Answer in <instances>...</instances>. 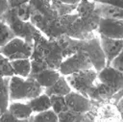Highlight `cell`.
<instances>
[{
    "label": "cell",
    "instance_id": "cell-15",
    "mask_svg": "<svg viewBox=\"0 0 123 122\" xmlns=\"http://www.w3.org/2000/svg\"><path fill=\"white\" fill-rule=\"evenodd\" d=\"M71 91V86L68 85L65 76L61 75V77L49 87L43 89V92L46 93L48 96L51 95H63L65 96L67 93Z\"/></svg>",
    "mask_w": 123,
    "mask_h": 122
},
{
    "label": "cell",
    "instance_id": "cell-1",
    "mask_svg": "<svg viewBox=\"0 0 123 122\" xmlns=\"http://www.w3.org/2000/svg\"><path fill=\"white\" fill-rule=\"evenodd\" d=\"M43 87L35 78L12 75L10 79V102L28 101L43 92Z\"/></svg>",
    "mask_w": 123,
    "mask_h": 122
},
{
    "label": "cell",
    "instance_id": "cell-5",
    "mask_svg": "<svg viewBox=\"0 0 123 122\" xmlns=\"http://www.w3.org/2000/svg\"><path fill=\"white\" fill-rule=\"evenodd\" d=\"M34 50V43L25 41L23 38L15 37L4 46L0 47V53L10 61L19 59H29Z\"/></svg>",
    "mask_w": 123,
    "mask_h": 122
},
{
    "label": "cell",
    "instance_id": "cell-34",
    "mask_svg": "<svg viewBox=\"0 0 123 122\" xmlns=\"http://www.w3.org/2000/svg\"><path fill=\"white\" fill-rule=\"evenodd\" d=\"M62 3H65V4H70V5H77L81 0H59Z\"/></svg>",
    "mask_w": 123,
    "mask_h": 122
},
{
    "label": "cell",
    "instance_id": "cell-6",
    "mask_svg": "<svg viewBox=\"0 0 123 122\" xmlns=\"http://www.w3.org/2000/svg\"><path fill=\"white\" fill-rule=\"evenodd\" d=\"M90 68H93V65L88 56L83 51H76L62 61L58 70L62 75L66 76L80 70Z\"/></svg>",
    "mask_w": 123,
    "mask_h": 122
},
{
    "label": "cell",
    "instance_id": "cell-11",
    "mask_svg": "<svg viewBox=\"0 0 123 122\" xmlns=\"http://www.w3.org/2000/svg\"><path fill=\"white\" fill-rule=\"evenodd\" d=\"M31 10L37 12L47 19H56L59 17L56 11L52 8L51 0H30Z\"/></svg>",
    "mask_w": 123,
    "mask_h": 122
},
{
    "label": "cell",
    "instance_id": "cell-27",
    "mask_svg": "<svg viewBox=\"0 0 123 122\" xmlns=\"http://www.w3.org/2000/svg\"><path fill=\"white\" fill-rule=\"evenodd\" d=\"M14 12H16L17 16L21 18L24 21H30V16H31V6L29 3L22 4L16 8L13 9Z\"/></svg>",
    "mask_w": 123,
    "mask_h": 122
},
{
    "label": "cell",
    "instance_id": "cell-14",
    "mask_svg": "<svg viewBox=\"0 0 123 122\" xmlns=\"http://www.w3.org/2000/svg\"><path fill=\"white\" fill-rule=\"evenodd\" d=\"M61 73L58 69H54V68H46L44 70H42L41 72H39L38 74H37L36 76H34L33 78L36 79V81L43 87H49L51 86L60 77H61Z\"/></svg>",
    "mask_w": 123,
    "mask_h": 122
},
{
    "label": "cell",
    "instance_id": "cell-28",
    "mask_svg": "<svg viewBox=\"0 0 123 122\" xmlns=\"http://www.w3.org/2000/svg\"><path fill=\"white\" fill-rule=\"evenodd\" d=\"M110 65L112 66L113 68H116L120 71H123V48H122L121 52L119 53V55L112 60V61L111 62Z\"/></svg>",
    "mask_w": 123,
    "mask_h": 122
},
{
    "label": "cell",
    "instance_id": "cell-32",
    "mask_svg": "<svg viewBox=\"0 0 123 122\" xmlns=\"http://www.w3.org/2000/svg\"><path fill=\"white\" fill-rule=\"evenodd\" d=\"M9 9H10V7H9L8 0H0V16L3 13H5Z\"/></svg>",
    "mask_w": 123,
    "mask_h": 122
},
{
    "label": "cell",
    "instance_id": "cell-30",
    "mask_svg": "<svg viewBox=\"0 0 123 122\" xmlns=\"http://www.w3.org/2000/svg\"><path fill=\"white\" fill-rule=\"evenodd\" d=\"M95 2H100V3H106V4H111L115 7L123 9V0H93Z\"/></svg>",
    "mask_w": 123,
    "mask_h": 122
},
{
    "label": "cell",
    "instance_id": "cell-7",
    "mask_svg": "<svg viewBox=\"0 0 123 122\" xmlns=\"http://www.w3.org/2000/svg\"><path fill=\"white\" fill-rule=\"evenodd\" d=\"M97 78L100 83L106 85L114 92L123 88V71L113 68L111 65H106L97 72Z\"/></svg>",
    "mask_w": 123,
    "mask_h": 122
},
{
    "label": "cell",
    "instance_id": "cell-24",
    "mask_svg": "<svg viewBox=\"0 0 123 122\" xmlns=\"http://www.w3.org/2000/svg\"><path fill=\"white\" fill-rule=\"evenodd\" d=\"M77 5H70V4L62 3L58 0L57 2L52 3V8L56 11V12L59 16H62V15L69 14V13H72L73 12H75Z\"/></svg>",
    "mask_w": 123,
    "mask_h": 122
},
{
    "label": "cell",
    "instance_id": "cell-9",
    "mask_svg": "<svg viewBox=\"0 0 123 122\" xmlns=\"http://www.w3.org/2000/svg\"><path fill=\"white\" fill-rule=\"evenodd\" d=\"M99 39L106 58V65H110L112 60L121 52L123 48V38H111L100 35Z\"/></svg>",
    "mask_w": 123,
    "mask_h": 122
},
{
    "label": "cell",
    "instance_id": "cell-21",
    "mask_svg": "<svg viewBox=\"0 0 123 122\" xmlns=\"http://www.w3.org/2000/svg\"><path fill=\"white\" fill-rule=\"evenodd\" d=\"M58 118H59V121H61V122H75V121L86 120V113L76 112V111H73L71 110H67L63 112L59 113Z\"/></svg>",
    "mask_w": 123,
    "mask_h": 122
},
{
    "label": "cell",
    "instance_id": "cell-17",
    "mask_svg": "<svg viewBox=\"0 0 123 122\" xmlns=\"http://www.w3.org/2000/svg\"><path fill=\"white\" fill-rule=\"evenodd\" d=\"M10 79L11 77H0V111L8 110L10 104Z\"/></svg>",
    "mask_w": 123,
    "mask_h": 122
},
{
    "label": "cell",
    "instance_id": "cell-13",
    "mask_svg": "<svg viewBox=\"0 0 123 122\" xmlns=\"http://www.w3.org/2000/svg\"><path fill=\"white\" fill-rule=\"evenodd\" d=\"M8 110L17 118L18 121H27L33 114V110L28 103L19 101L10 102Z\"/></svg>",
    "mask_w": 123,
    "mask_h": 122
},
{
    "label": "cell",
    "instance_id": "cell-22",
    "mask_svg": "<svg viewBox=\"0 0 123 122\" xmlns=\"http://www.w3.org/2000/svg\"><path fill=\"white\" fill-rule=\"evenodd\" d=\"M50 101H51V109L57 114L69 110L65 101V97L63 95H51Z\"/></svg>",
    "mask_w": 123,
    "mask_h": 122
},
{
    "label": "cell",
    "instance_id": "cell-35",
    "mask_svg": "<svg viewBox=\"0 0 123 122\" xmlns=\"http://www.w3.org/2000/svg\"><path fill=\"white\" fill-rule=\"evenodd\" d=\"M57 1H58V0H51L52 3H55V2H57Z\"/></svg>",
    "mask_w": 123,
    "mask_h": 122
},
{
    "label": "cell",
    "instance_id": "cell-29",
    "mask_svg": "<svg viewBox=\"0 0 123 122\" xmlns=\"http://www.w3.org/2000/svg\"><path fill=\"white\" fill-rule=\"evenodd\" d=\"M0 121L1 122H8V121H18V120L9 110H5L4 112L1 113Z\"/></svg>",
    "mask_w": 123,
    "mask_h": 122
},
{
    "label": "cell",
    "instance_id": "cell-31",
    "mask_svg": "<svg viewBox=\"0 0 123 122\" xmlns=\"http://www.w3.org/2000/svg\"><path fill=\"white\" fill-rule=\"evenodd\" d=\"M30 0H8L9 2V7L10 9H14L22 4H25V3H29Z\"/></svg>",
    "mask_w": 123,
    "mask_h": 122
},
{
    "label": "cell",
    "instance_id": "cell-18",
    "mask_svg": "<svg viewBox=\"0 0 123 122\" xmlns=\"http://www.w3.org/2000/svg\"><path fill=\"white\" fill-rule=\"evenodd\" d=\"M11 64L13 70L14 75L26 78L30 75L31 72V60L29 59H19L11 61Z\"/></svg>",
    "mask_w": 123,
    "mask_h": 122
},
{
    "label": "cell",
    "instance_id": "cell-25",
    "mask_svg": "<svg viewBox=\"0 0 123 122\" xmlns=\"http://www.w3.org/2000/svg\"><path fill=\"white\" fill-rule=\"evenodd\" d=\"M30 60H31V72H30L29 76H31V77H34L37 74H38L39 72H41L42 70L49 68L47 62L45 61H43L42 59L30 58Z\"/></svg>",
    "mask_w": 123,
    "mask_h": 122
},
{
    "label": "cell",
    "instance_id": "cell-19",
    "mask_svg": "<svg viewBox=\"0 0 123 122\" xmlns=\"http://www.w3.org/2000/svg\"><path fill=\"white\" fill-rule=\"evenodd\" d=\"M29 120L35 122H57L59 121V118H58V114L52 109H49L37 112L35 115H32L29 118Z\"/></svg>",
    "mask_w": 123,
    "mask_h": 122
},
{
    "label": "cell",
    "instance_id": "cell-8",
    "mask_svg": "<svg viewBox=\"0 0 123 122\" xmlns=\"http://www.w3.org/2000/svg\"><path fill=\"white\" fill-rule=\"evenodd\" d=\"M99 35L111 38H123V20L100 17L96 28Z\"/></svg>",
    "mask_w": 123,
    "mask_h": 122
},
{
    "label": "cell",
    "instance_id": "cell-4",
    "mask_svg": "<svg viewBox=\"0 0 123 122\" xmlns=\"http://www.w3.org/2000/svg\"><path fill=\"white\" fill-rule=\"evenodd\" d=\"M96 78L97 71L94 68L80 70L65 76V79L71 88L77 92H80L86 97H87V92L93 85Z\"/></svg>",
    "mask_w": 123,
    "mask_h": 122
},
{
    "label": "cell",
    "instance_id": "cell-20",
    "mask_svg": "<svg viewBox=\"0 0 123 122\" xmlns=\"http://www.w3.org/2000/svg\"><path fill=\"white\" fill-rule=\"evenodd\" d=\"M76 13L79 16H87L95 12V2L93 0H81L76 8Z\"/></svg>",
    "mask_w": 123,
    "mask_h": 122
},
{
    "label": "cell",
    "instance_id": "cell-23",
    "mask_svg": "<svg viewBox=\"0 0 123 122\" xmlns=\"http://www.w3.org/2000/svg\"><path fill=\"white\" fill-rule=\"evenodd\" d=\"M13 37H15V35L11 30L9 25L5 21L0 19V47L4 46Z\"/></svg>",
    "mask_w": 123,
    "mask_h": 122
},
{
    "label": "cell",
    "instance_id": "cell-2",
    "mask_svg": "<svg viewBox=\"0 0 123 122\" xmlns=\"http://www.w3.org/2000/svg\"><path fill=\"white\" fill-rule=\"evenodd\" d=\"M0 19L9 25L15 37H21L27 42L34 43V37L39 30H37L31 21H24L19 18L13 9H9L0 16Z\"/></svg>",
    "mask_w": 123,
    "mask_h": 122
},
{
    "label": "cell",
    "instance_id": "cell-26",
    "mask_svg": "<svg viewBox=\"0 0 123 122\" xmlns=\"http://www.w3.org/2000/svg\"><path fill=\"white\" fill-rule=\"evenodd\" d=\"M14 75L11 61L0 53V77H12Z\"/></svg>",
    "mask_w": 123,
    "mask_h": 122
},
{
    "label": "cell",
    "instance_id": "cell-36",
    "mask_svg": "<svg viewBox=\"0 0 123 122\" xmlns=\"http://www.w3.org/2000/svg\"><path fill=\"white\" fill-rule=\"evenodd\" d=\"M0 116H1V111H0Z\"/></svg>",
    "mask_w": 123,
    "mask_h": 122
},
{
    "label": "cell",
    "instance_id": "cell-16",
    "mask_svg": "<svg viewBox=\"0 0 123 122\" xmlns=\"http://www.w3.org/2000/svg\"><path fill=\"white\" fill-rule=\"evenodd\" d=\"M26 103L29 104L33 112H36V113L51 109L50 96H48L44 92H42L41 94H39L38 96H37L35 98H32V99L26 101Z\"/></svg>",
    "mask_w": 123,
    "mask_h": 122
},
{
    "label": "cell",
    "instance_id": "cell-3",
    "mask_svg": "<svg viewBox=\"0 0 123 122\" xmlns=\"http://www.w3.org/2000/svg\"><path fill=\"white\" fill-rule=\"evenodd\" d=\"M100 20V15L95 10V12L87 16H78L66 35L76 39H86L93 36L92 32L96 30Z\"/></svg>",
    "mask_w": 123,
    "mask_h": 122
},
{
    "label": "cell",
    "instance_id": "cell-10",
    "mask_svg": "<svg viewBox=\"0 0 123 122\" xmlns=\"http://www.w3.org/2000/svg\"><path fill=\"white\" fill-rule=\"evenodd\" d=\"M64 97L69 110L81 113H86L87 111L90 110L91 100L86 97L85 95L81 94L80 92L71 90Z\"/></svg>",
    "mask_w": 123,
    "mask_h": 122
},
{
    "label": "cell",
    "instance_id": "cell-12",
    "mask_svg": "<svg viewBox=\"0 0 123 122\" xmlns=\"http://www.w3.org/2000/svg\"><path fill=\"white\" fill-rule=\"evenodd\" d=\"M95 10L100 17L123 20V9L121 8L115 7L111 4L95 2Z\"/></svg>",
    "mask_w": 123,
    "mask_h": 122
},
{
    "label": "cell",
    "instance_id": "cell-33",
    "mask_svg": "<svg viewBox=\"0 0 123 122\" xmlns=\"http://www.w3.org/2000/svg\"><path fill=\"white\" fill-rule=\"evenodd\" d=\"M116 106H117V109H118V110L120 111L121 115L123 116V97H121V98L118 100Z\"/></svg>",
    "mask_w": 123,
    "mask_h": 122
}]
</instances>
